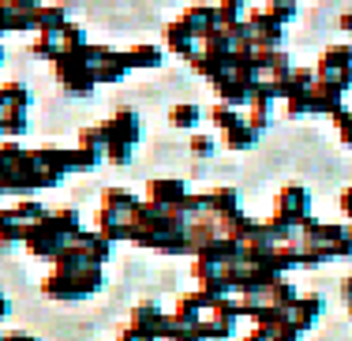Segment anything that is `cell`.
<instances>
[{
    "mask_svg": "<svg viewBox=\"0 0 352 341\" xmlns=\"http://www.w3.org/2000/svg\"><path fill=\"white\" fill-rule=\"evenodd\" d=\"M12 218H15V221H23V226H34V221L49 218V210L38 203V199H19V203L12 206Z\"/></svg>",
    "mask_w": 352,
    "mask_h": 341,
    "instance_id": "f1b7e54d",
    "label": "cell"
},
{
    "mask_svg": "<svg viewBox=\"0 0 352 341\" xmlns=\"http://www.w3.org/2000/svg\"><path fill=\"white\" fill-rule=\"evenodd\" d=\"M4 341H38L34 334H4Z\"/></svg>",
    "mask_w": 352,
    "mask_h": 341,
    "instance_id": "bcb514c9",
    "label": "cell"
},
{
    "mask_svg": "<svg viewBox=\"0 0 352 341\" xmlns=\"http://www.w3.org/2000/svg\"><path fill=\"white\" fill-rule=\"evenodd\" d=\"M27 154H30V151H23L15 139H4V143H0V180H4L8 191H12L15 177H19V169H23V162H27Z\"/></svg>",
    "mask_w": 352,
    "mask_h": 341,
    "instance_id": "9a60e30c",
    "label": "cell"
},
{
    "mask_svg": "<svg viewBox=\"0 0 352 341\" xmlns=\"http://www.w3.org/2000/svg\"><path fill=\"white\" fill-rule=\"evenodd\" d=\"M60 45H64V53H87L94 41L87 38V30H82V27L68 23V27H64V34H60Z\"/></svg>",
    "mask_w": 352,
    "mask_h": 341,
    "instance_id": "4dcf8cb0",
    "label": "cell"
},
{
    "mask_svg": "<svg viewBox=\"0 0 352 341\" xmlns=\"http://www.w3.org/2000/svg\"><path fill=\"white\" fill-rule=\"evenodd\" d=\"M248 124L255 131H263V128H270V113H274V105H248Z\"/></svg>",
    "mask_w": 352,
    "mask_h": 341,
    "instance_id": "d590c367",
    "label": "cell"
},
{
    "mask_svg": "<svg viewBox=\"0 0 352 341\" xmlns=\"http://www.w3.org/2000/svg\"><path fill=\"white\" fill-rule=\"evenodd\" d=\"M131 330H139V334L146 338H169V327H173V315H165L157 304H139L135 311H131Z\"/></svg>",
    "mask_w": 352,
    "mask_h": 341,
    "instance_id": "52a82bcc",
    "label": "cell"
},
{
    "mask_svg": "<svg viewBox=\"0 0 352 341\" xmlns=\"http://www.w3.org/2000/svg\"><path fill=\"white\" fill-rule=\"evenodd\" d=\"M199 120H203V109H199L195 102H176L169 109V124H173V128H180V131H195Z\"/></svg>",
    "mask_w": 352,
    "mask_h": 341,
    "instance_id": "603a6c76",
    "label": "cell"
},
{
    "mask_svg": "<svg viewBox=\"0 0 352 341\" xmlns=\"http://www.w3.org/2000/svg\"><path fill=\"white\" fill-rule=\"evenodd\" d=\"M270 218H278V221H285V226H292L300 232V226L311 218V191H307L304 184H285L278 191V199H274Z\"/></svg>",
    "mask_w": 352,
    "mask_h": 341,
    "instance_id": "277c9868",
    "label": "cell"
},
{
    "mask_svg": "<svg viewBox=\"0 0 352 341\" xmlns=\"http://www.w3.org/2000/svg\"><path fill=\"white\" fill-rule=\"evenodd\" d=\"M285 113L289 116L311 113V90H289V98H285Z\"/></svg>",
    "mask_w": 352,
    "mask_h": 341,
    "instance_id": "d6a6232c",
    "label": "cell"
},
{
    "mask_svg": "<svg viewBox=\"0 0 352 341\" xmlns=\"http://www.w3.org/2000/svg\"><path fill=\"white\" fill-rule=\"evenodd\" d=\"M345 307H349V315H352V300H345Z\"/></svg>",
    "mask_w": 352,
    "mask_h": 341,
    "instance_id": "c3c4849f",
    "label": "cell"
},
{
    "mask_svg": "<svg viewBox=\"0 0 352 341\" xmlns=\"http://www.w3.org/2000/svg\"><path fill=\"white\" fill-rule=\"evenodd\" d=\"M244 120H248V116H240V109H232V105H221V102H217L214 109H210V124L221 131V135H225V131H232V128H240Z\"/></svg>",
    "mask_w": 352,
    "mask_h": 341,
    "instance_id": "484cf974",
    "label": "cell"
},
{
    "mask_svg": "<svg viewBox=\"0 0 352 341\" xmlns=\"http://www.w3.org/2000/svg\"><path fill=\"white\" fill-rule=\"evenodd\" d=\"M315 72L322 82H333V87H341L349 94L352 90V45L349 41L345 45H326L318 64H315Z\"/></svg>",
    "mask_w": 352,
    "mask_h": 341,
    "instance_id": "5b68a950",
    "label": "cell"
},
{
    "mask_svg": "<svg viewBox=\"0 0 352 341\" xmlns=\"http://www.w3.org/2000/svg\"><path fill=\"white\" fill-rule=\"evenodd\" d=\"M0 218H4V210H0Z\"/></svg>",
    "mask_w": 352,
    "mask_h": 341,
    "instance_id": "f5cc1de1",
    "label": "cell"
},
{
    "mask_svg": "<svg viewBox=\"0 0 352 341\" xmlns=\"http://www.w3.org/2000/svg\"><path fill=\"white\" fill-rule=\"evenodd\" d=\"M53 68H56V79L64 82L68 94H75V98L94 94L98 76H94V68H90V56L87 53H60V60H56Z\"/></svg>",
    "mask_w": 352,
    "mask_h": 341,
    "instance_id": "3957f363",
    "label": "cell"
},
{
    "mask_svg": "<svg viewBox=\"0 0 352 341\" xmlns=\"http://www.w3.org/2000/svg\"><path fill=\"white\" fill-rule=\"evenodd\" d=\"M23 240H27V226H23V221H15L12 210H4V218H0V248L23 244Z\"/></svg>",
    "mask_w": 352,
    "mask_h": 341,
    "instance_id": "f546056e",
    "label": "cell"
},
{
    "mask_svg": "<svg viewBox=\"0 0 352 341\" xmlns=\"http://www.w3.org/2000/svg\"><path fill=\"white\" fill-rule=\"evenodd\" d=\"M180 23H184V27H188L199 41H203L206 34H214V30H217V4H191V8H184Z\"/></svg>",
    "mask_w": 352,
    "mask_h": 341,
    "instance_id": "8fae6325",
    "label": "cell"
},
{
    "mask_svg": "<svg viewBox=\"0 0 352 341\" xmlns=\"http://www.w3.org/2000/svg\"><path fill=\"white\" fill-rule=\"evenodd\" d=\"M266 300H270L274 307H281V311H292V307L300 304V293H296V285H292L289 278H281L278 285H274L270 293H266Z\"/></svg>",
    "mask_w": 352,
    "mask_h": 341,
    "instance_id": "d4e9b609",
    "label": "cell"
},
{
    "mask_svg": "<svg viewBox=\"0 0 352 341\" xmlns=\"http://www.w3.org/2000/svg\"><path fill=\"white\" fill-rule=\"evenodd\" d=\"M221 139H225V146H229V151H251V146L258 143V131H255V128H251V124L244 120V124H240V128L225 131Z\"/></svg>",
    "mask_w": 352,
    "mask_h": 341,
    "instance_id": "4316f807",
    "label": "cell"
},
{
    "mask_svg": "<svg viewBox=\"0 0 352 341\" xmlns=\"http://www.w3.org/2000/svg\"><path fill=\"white\" fill-rule=\"evenodd\" d=\"M165 341H203V330L199 327H188V322H176L173 319V327H169V338Z\"/></svg>",
    "mask_w": 352,
    "mask_h": 341,
    "instance_id": "e575fe53",
    "label": "cell"
},
{
    "mask_svg": "<svg viewBox=\"0 0 352 341\" xmlns=\"http://www.w3.org/2000/svg\"><path fill=\"white\" fill-rule=\"evenodd\" d=\"M102 206H105V210H113L120 221H131V218H135V210L142 206V199L131 195V191H124V188H109L105 199H102Z\"/></svg>",
    "mask_w": 352,
    "mask_h": 341,
    "instance_id": "ac0fdd59",
    "label": "cell"
},
{
    "mask_svg": "<svg viewBox=\"0 0 352 341\" xmlns=\"http://www.w3.org/2000/svg\"><path fill=\"white\" fill-rule=\"evenodd\" d=\"M8 311H12V300H8L4 293H0V319H8Z\"/></svg>",
    "mask_w": 352,
    "mask_h": 341,
    "instance_id": "f6af8a7d",
    "label": "cell"
},
{
    "mask_svg": "<svg viewBox=\"0 0 352 341\" xmlns=\"http://www.w3.org/2000/svg\"><path fill=\"white\" fill-rule=\"evenodd\" d=\"M240 191L236 188H214L210 191V218L217 221V226H225V221L240 218Z\"/></svg>",
    "mask_w": 352,
    "mask_h": 341,
    "instance_id": "4fadbf2b",
    "label": "cell"
},
{
    "mask_svg": "<svg viewBox=\"0 0 352 341\" xmlns=\"http://www.w3.org/2000/svg\"><path fill=\"white\" fill-rule=\"evenodd\" d=\"M0 341H4V338H0Z\"/></svg>",
    "mask_w": 352,
    "mask_h": 341,
    "instance_id": "db71d44e",
    "label": "cell"
},
{
    "mask_svg": "<svg viewBox=\"0 0 352 341\" xmlns=\"http://www.w3.org/2000/svg\"><path fill=\"white\" fill-rule=\"evenodd\" d=\"M341 293H345V300H352V278H345V285H341Z\"/></svg>",
    "mask_w": 352,
    "mask_h": 341,
    "instance_id": "7dc6e473",
    "label": "cell"
},
{
    "mask_svg": "<svg viewBox=\"0 0 352 341\" xmlns=\"http://www.w3.org/2000/svg\"><path fill=\"white\" fill-rule=\"evenodd\" d=\"M34 94L27 90V82H0V109H30Z\"/></svg>",
    "mask_w": 352,
    "mask_h": 341,
    "instance_id": "7402d4cb",
    "label": "cell"
},
{
    "mask_svg": "<svg viewBox=\"0 0 352 341\" xmlns=\"http://www.w3.org/2000/svg\"><path fill=\"white\" fill-rule=\"evenodd\" d=\"M188 195L191 191L184 188V180H176V177H157V180H150V188H146V203L162 206V210H180Z\"/></svg>",
    "mask_w": 352,
    "mask_h": 341,
    "instance_id": "ba28073f",
    "label": "cell"
},
{
    "mask_svg": "<svg viewBox=\"0 0 352 341\" xmlns=\"http://www.w3.org/2000/svg\"><path fill=\"white\" fill-rule=\"evenodd\" d=\"M116 341H154V338H146V334H139V330L124 327V330H120V338H116Z\"/></svg>",
    "mask_w": 352,
    "mask_h": 341,
    "instance_id": "b9f144b4",
    "label": "cell"
},
{
    "mask_svg": "<svg viewBox=\"0 0 352 341\" xmlns=\"http://www.w3.org/2000/svg\"><path fill=\"white\" fill-rule=\"evenodd\" d=\"M0 135H4V124H0Z\"/></svg>",
    "mask_w": 352,
    "mask_h": 341,
    "instance_id": "816d5d0a",
    "label": "cell"
},
{
    "mask_svg": "<svg viewBox=\"0 0 352 341\" xmlns=\"http://www.w3.org/2000/svg\"><path fill=\"white\" fill-rule=\"evenodd\" d=\"M94 229L102 232V236L109 240V244H113V240H128V221H120L113 210H105V206L98 210V218H94Z\"/></svg>",
    "mask_w": 352,
    "mask_h": 341,
    "instance_id": "cb8c5ba5",
    "label": "cell"
},
{
    "mask_svg": "<svg viewBox=\"0 0 352 341\" xmlns=\"http://www.w3.org/2000/svg\"><path fill=\"white\" fill-rule=\"evenodd\" d=\"M105 285V270L102 266H87V270H75V274H60L53 270L45 281H41V293L53 296V300H87V296H94L98 289Z\"/></svg>",
    "mask_w": 352,
    "mask_h": 341,
    "instance_id": "6da1fadb",
    "label": "cell"
},
{
    "mask_svg": "<svg viewBox=\"0 0 352 341\" xmlns=\"http://www.w3.org/2000/svg\"><path fill=\"white\" fill-rule=\"evenodd\" d=\"M68 23L72 19H68V8H64V4H38V12H34V30H38V34L60 38Z\"/></svg>",
    "mask_w": 352,
    "mask_h": 341,
    "instance_id": "5bb4252c",
    "label": "cell"
},
{
    "mask_svg": "<svg viewBox=\"0 0 352 341\" xmlns=\"http://www.w3.org/2000/svg\"><path fill=\"white\" fill-rule=\"evenodd\" d=\"M75 248H82V252H87V259L94 263V266H105L109 255H113V244H109L98 229H82L79 236H75Z\"/></svg>",
    "mask_w": 352,
    "mask_h": 341,
    "instance_id": "e0dca14e",
    "label": "cell"
},
{
    "mask_svg": "<svg viewBox=\"0 0 352 341\" xmlns=\"http://www.w3.org/2000/svg\"><path fill=\"white\" fill-rule=\"evenodd\" d=\"M214 151H217V143L210 135H199V131L191 135V154H195V157H210Z\"/></svg>",
    "mask_w": 352,
    "mask_h": 341,
    "instance_id": "f35d334b",
    "label": "cell"
},
{
    "mask_svg": "<svg viewBox=\"0 0 352 341\" xmlns=\"http://www.w3.org/2000/svg\"><path fill=\"white\" fill-rule=\"evenodd\" d=\"M266 12H270L274 19L281 23V27H285L289 19H296V4H281V0H270V4H266Z\"/></svg>",
    "mask_w": 352,
    "mask_h": 341,
    "instance_id": "74e56055",
    "label": "cell"
},
{
    "mask_svg": "<svg viewBox=\"0 0 352 341\" xmlns=\"http://www.w3.org/2000/svg\"><path fill=\"white\" fill-rule=\"evenodd\" d=\"M341 109H345V90L318 79L311 87V113H322V116H330V120H333Z\"/></svg>",
    "mask_w": 352,
    "mask_h": 341,
    "instance_id": "7c38bea8",
    "label": "cell"
},
{
    "mask_svg": "<svg viewBox=\"0 0 352 341\" xmlns=\"http://www.w3.org/2000/svg\"><path fill=\"white\" fill-rule=\"evenodd\" d=\"M300 338H304V330L292 327V322H289V327H281L278 334H274V341H300Z\"/></svg>",
    "mask_w": 352,
    "mask_h": 341,
    "instance_id": "ab89813d",
    "label": "cell"
},
{
    "mask_svg": "<svg viewBox=\"0 0 352 341\" xmlns=\"http://www.w3.org/2000/svg\"><path fill=\"white\" fill-rule=\"evenodd\" d=\"M34 53L56 64V60H60V53H64V45H60V38H53V34H38L34 38Z\"/></svg>",
    "mask_w": 352,
    "mask_h": 341,
    "instance_id": "836d02e7",
    "label": "cell"
},
{
    "mask_svg": "<svg viewBox=\"0 0 352 341\" xmlns=\"http://www.w3.org/2000/svg\"><path fill=\"white\" fill-rule=\"evenodd\" d=\"M98 162H102V154L87 151V146H75V151H68V173H87V169H94Z\"/></svg>",
    "mask_w": 352,
    "mask_h": 341,
    "instance_id": "1f68e13d",
    "label": "cell"
},
{
    "mask_svg": "<svg viewBox=\"0 0 352 341\" xmlns=\"http://www.w3.org/2000/svg\"><path fill=\"white\" fill-rule=\"evenodd\" d=\"M341 30H345V34H352V12H341Z\"/></svg>",
    "mask_w": 352,
    "mask_h": 341,
    "instance_id": "ee69618b",
    "label": "cell"
},
{
    "mask_svg": "<svg viewBox=\"0 0 352 341\" xmlns=\"http://www.w3.org/2000/svg\"><path fill=\"white\" fill-rule=\"evenodd\" d=\"M23 244H27L30 255L49 259V263H56V259H60V255L72 248L68 240L56 232V226H53L49 218H41V221H34V226H27V240H23Z\"/></svg>",
    "mask_w": 352,
    "mask_h": 341,
    "instance_id": "8992f818",
    "label": "cell"
},
{
    "mask_svg": "<svg viewBox=\"0 0 352 341\" xmlns=\"http://www.w3.org/2000/svg\"><path fill=\"white\" fill-rule=\"evenodd\" d=\"M248 27H251V34H255L258 49H281V41H285V27H281L278 19H274L270 12H266V8H251Z\"/></svg>",
    "mask_w": 352,
    "mask_h": 341,
    "instance_id": "9c48e42d",
    "label": "cell"
},
{
    "mask_svg": "<svg viewBox=\"0 0 352 341\" xmlns=\"http://www.w3.org/2000/svg\"><path fill=\"white\" fill-rule=\"evenodd\" d=\"M318 315H322V296L307 293V296H300V304L289 311V322H292V327H300V330H311Z\"/></svg>",
    "mask_w": 352,
    "mask_h": 341,
    "instance_id": "d6986e66",
    "label": "cell"
},
{
    "mask_svg": "<svg viewBox=\"0 0 352 341\" xmlns=\"http://www.w3.org/2000/svg\"><path fill=\"white\" fill-rule=\"evenodd\" d=\"M165 49H169V53H176V56H195L199 53V38L191 34L188 27H184L180 19L176 23H169V27H165Z\"/></svg>",
    "mask_w": 352,
    "mask_h": 341,
    "instance_id": "2e32d148",
    "label": "cell"
},
{
    "mask_svg": "<svg viewBox=\"0 0 352 341\" xmlns=\"http://www.w3.org/2000/svg\"><path fill=\"white\" fill-rule=\"evenodd\" d=\"M105 131H109V146H105V157L113 165H128L131 154H135V143L142 135L139 128V113L135 109H120L113 120H105Z\"/></svg>",
    "mask_w": 352,
    "mask_h": 341,
    "instance_id": "7a4b0ae2",
    "label": "cell"
},
{
    "mask_svg": "<svg viewBox=\"0 0 352 341\" xmlns=\"http://www.w3.org/2000/svg\"><path fill=\"white\" fill-rule=\"evenodd\" d=\"M0 60H4V45H0Z\"/></svg>",
    "mask_w": 352,
    "mask_h": 341,
    "instance_id": "681fc988",
    "label": "cell"
},
{
    "mask_svg": "<svg viewBox=\"0 0 352 341\" xmlns=\"http://www.w3.org/2000/svg\"><path fill=\"white\" fill-rule=\"evenodd\" d=\"M49 221L56 226V232H60L68 244H75V236L82 232V218L79 210H72V206H60V210H49Z\"/></svg>",
    "mask_w": 352,
    "mask_h": 341,
    "instance_id": "44dd1931",
    "label": "cell"
},
{
    "mask_svg": "<svg viewBox=\"0 0 352 341\" xmlns=\"http://www.w3.org/2000/svg\"><path fill=\"white\" fill-rule=\"evenodd\" d=\"M244 341H274V334H266V330H258V327H255V330H251V334H248Z\"/></svg>",
    "mask_w": 352,
    "mask_h": 341,
    "instance_id": "7bdbcfd3",
    "label": "cell"
},
{
    "mask_svg": "<svg viewBox=\"0 0 352 341\" xmlns=\"http://www.w3.org/2000/svg\"><path fill=\"white\" fill-rule=\"evenodd\" d=\"M333 128H338L341 143H345V146H352V109H341L338 116H333Z\"/></svg>",
    "mask_w": 352,
    "mask_h": 341,
    "instance_id": "8d00e7d4",
    "label": "cell"
},
{
    "mask_svg": "<svg viewBox=\"0 0 352 341\" xmlns=\"http://www.w3.org/2000/svg\"><path fill=\"white\" fill-rule=\"evenodd\" d=\"M124 60H128V68H162V60H165V49L162 45H131V49H124Z\"/></svg>",
    "mask_w": 352,
    "mask_h": 341,
    "instance_id": "ffe728a7",
    "label": "cell"
},
{
    "mask_svg": "<svg viewBox=\"0 0 352 341\" xmlns=\"http://www.w3.org/2000/svg\"><path fill=\"white\" fill-rule=\"evenodd\" d=\"M349 240H352V226H349Z\"/></svg>",
    "mask_w": 352,
    "mask_h": 341,
    "instance_id": "f907efd6",
    "label": "cell"
},
{
    "mask_svg": "<svg viewBox=\"0 0 352 341\" xmlns=\"http://www.w3.org/2000/svg\"><path fill=\"white\" fill-rule=\"evenodd\" d=\"M341 214H345L349 226H352V184H349L345 191H341Z\"/></svg>",
    "mask_w": 352,
    "mask_h": 341,
    "instance_id": "60d3db41",
    "label": "cell"
},
{
    "mask_svg": "<svg viewBox=\"0 0 352 341\" xmlns=\"http://www.w3.org/2000/svg\"><path fill=\"white\" fill-rule=\"evenodd\" d=\"M255 87H258V82H255ZM255 87H251V82H244L236 72H229L225 79L214 82L217 102H221V105H232V109H244V105H251V90H255Z\"/></svg>",
    "mask_w": 352,
    "mask_h": 341,
    "instance_id": "30bf717a",
    "label": "cell"
},
{
    "mask_svg": "<svg viewBox=\"0 0 352 341\" xmlns=\"http://www.w3.org/2000/svg\"><path fill=\"white\" fill-rule=\"evenodd\" d=\"M27 113H30V109H0V124H4V139H19L23 131L30 128Z\"/></svg>",
    "mask_w": 352,
    "mask_h": 341,
    "instance_id": "83f0119b",
    "label": "cell"
}]
</instances>
